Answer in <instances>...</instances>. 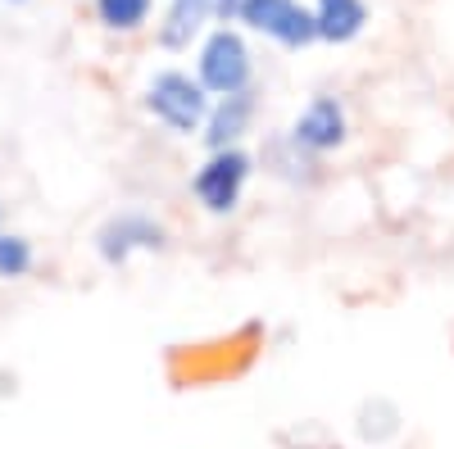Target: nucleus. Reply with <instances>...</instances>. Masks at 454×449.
<instances>
[{
  "instance_id": "obj_1",
  "label": "nucleus",
  "mask_w": 454,
  "mask_h": 449,
  "mask_svg": "<svg viewBox=\"0 0 454 449\" xmlns=\"http://www.w3.org/2000/svg\"><path fill=\"white\" fill-rule=\"evenodd\" d=\"M145 109H150V114H155L168 132L192 136V132H200L205 119H209V91L200 87V78L192 82L186 73L168 68V73H160V78L145 87Z\"/></svg>"
},
{
  "instance_id": "obj_2",
  "label": "nucleus",
  "mask_w": 454,
  "mask_h": 449,
  "mask_svg": "<svg viewBox=\"0 0 454 449\" xmlns=\"http://www.w3.org/2000/svg\"><path fill=\"white\" fill-rule=\"evenodd\" d=\"M250 168H254V164H250L246 150L223 145V150H214V155L205 159V168H200L196 182H192V191H196V200H200L209 213H232V209L241 205V196H246Z\"/></svg>"
},
{
  "instance_id": "obj_3",
  "label": "nucleus",
  "mask_w": 454,
  "mask_h": 449,
  "mask_svg": "<svg viewBox=\"0 0 454 449\" xmlns=\"http://www.w3.org/2000/svg\"><path fill=\"white\" fill-rule=\"evenodd\" d=\"M237 19L250 23L254 32H263V36H273V42L291 46V50L318 42L314 10H305L300 0H241V5H237Z\"/></svg>"
},
{
  "instance_id": "obj_4",
  "label": "nucleus",
  "mask_w": 454,
  "mask_h": 449,
  "mask_svg": "<svg viewBox=\"0 0 454 449\" xmlns=\"http://www.w3.org/2000/svg\"><path fill=\"white\" fill-rule=\"evenodd\" d=\"M250 73H254V59L246 50V42L237 32L218 27L209 42L200 46V87L209 96H232V91H246L250 87Z\"/></svg>"
},
{
  "instance_id": "obj_5",
  "label": "nucleus",
  "mask_w": 454,
  "mask_h": 449,
  "mask_svg": "<svg viewBox=\"0 0 454 449\" xmlns=\"http://www.w3.org/2000/svg\"><path fill=\"white\" fill-rule=\"evenodd\" d=\"M164 222H155L150 213H119V218H109L105 228L96 232V250L105 264H128V259L137 250H160L164 245Z\"/></svg>"
},
{
  "instance_id": "obj_6",
  "label": "nucleus",
  "mask_w": 454,
  "mask_h": 449,
  "mask_svg": "<svg viewBox=\"0 0 454 449\" xmlns=\"http://www.w3.org/2000/svg\"><path fill=\"white\" fill-rule=\"evenodd\" d=\"M350 123H346V105H340L336 96H318L305 105V114L295 119L291 128V141L300 150H309V155H327V150H336L340 141H346Z\"/></svg>"
},
{
  "instance_id": "obj_7",
  "label": "nucleus",
  "mask_w": 454,
  "mask_h": 449,
  "mask_svg": "<svg viewBox=\"0 0 454 449\" xmlns=\"http://www.w3.org/2000/svg\"><path fill=\"white\" fill-rule=\"evenodd\" d=\"M254 119V91H232V96H218V105H209V119H205V141L209 150L223 145H237V136L250 128Z\"/></svg>"
},
{
  "instance_id": "obj_8",
  "label": "nucleus",
  "mask_w": 454,
  "mask_h": 449,
  "mask_svg": "<svg viewBox=\"0 0 454 449\" xmlns=\"http://www.w3.org/2000/svg\"><path fill=\"white\" fill-rule=\"evenodd\" d=\"M314 23H318V42L346 46L364 32L368 5L364 0H314Z\"/></svg>"
},
{
  "instance_id": "obj_9",
  "label": "nucleus",
  "mask_w": 454,
  "mask_h": 449,
  "mask_svg": "<svg viewBox=\"0 0 454 449\" xmlns=\"http://www.w3.org/2000/svg\"><path fill=\"white\" fill-rule=\"evenodd\" d=\"M209 14H214V0H173L164 14V27H160V46L164 50L192 46V36L209 23Z\"/></svg>"
},
{
  "instance_id": "obj_10",
  "label": "nucleus",
  "mask_w": 454,
  "mask_h": 449,
  "mask_svg": "<svg viewBox=\"0 0 454 449\" xmlns=\"http://www.w3.org/2000/svg\"><path fill=\"white\" fill-rule=\"evenodd\" d=\"M150 10H155V0H96V19L109 27V32H137Z\"/></svg>"
},
{
  "instance_id": "obj_11",
  "label": "nucleus",
  "mask_w": 454,
  "mask_h": 449,
  "mask_svg": "<svg viewBox=\"0 0 454 449\" xmlns=\"http://www.w3.org/2000/svg\"><path fill=\"white\" fill-rule=\"evenodd\" d=\"M32 273V245L23 236L0 232V277H27Z\"/></svg>"
},
{
  "instance_id": "obj_12",
  "label": "nucleus",
  "mask_w": 454,
  "mask_h": 449,
  "mask_svg": "<svg viewBox=\"0 0 454 449\" xmlns=\"http://www.w3.org/2000/svg\"><path fill=\"white\" fill-rule=\"evenodd\" d=\"M237 5H241V0H214V14H218L223 23H232V19H237Z\"/></svg>"
}]
</instances>
